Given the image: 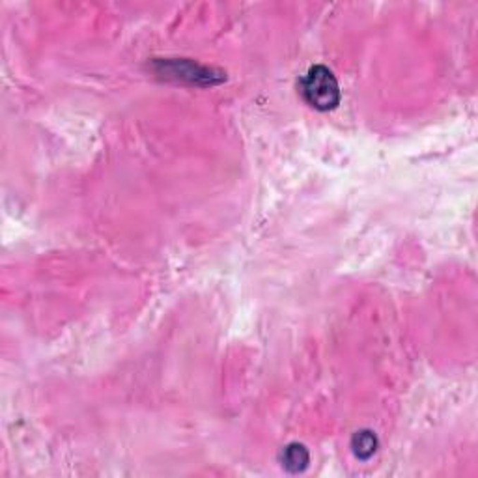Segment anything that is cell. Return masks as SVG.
<instances>
[{"instance_id": "cell-3", "label": "cell", "mask_w": 478, "mask_h": 478, "mask_svg": "<svg viewBox=\"0 0 478 478\" xmlns=\"http://www.w3.org/2000/svg\"><path fill=\"white\" fill-rule=\"evenodd\" d=\"M351 446H353V452H355L357 458H361V460H368V458L372 456L374 452H376L377 439L372 431H368V430L357 431L355 436H353Z\"/></svg>"}, {"instance_id": "cell-2", "label": "cell", "mask_w": 478, "mask_h": 478, "mask_svg": "<svg viewBox=\"0 0 478 478\" xmlns=\"http://www.w3.org/2000/svg\"><path fill=\"white\" fill-rule=\"evenodd\" d=\"M282 465L292 471V473H301L308 465V452L303 445H288L282 452Z\"/></svg>"}, {"instance_id": "cell-1", "label": "cell", "mask_w": 478, "mask_h": 478, "mask_svg": "<svg viewBox=\"0 0 478 478\" xmlns=\"http://www.w3.org/2000/svg\"><path fill=\"white\" fill-rule=\"evenodd\" d=\"M301 94L305 102L318 111H333L341 103L338 80L329 68L314 66L301 80Z\"/></svg>"}]
</instances>
